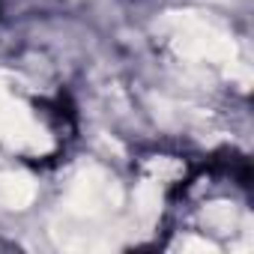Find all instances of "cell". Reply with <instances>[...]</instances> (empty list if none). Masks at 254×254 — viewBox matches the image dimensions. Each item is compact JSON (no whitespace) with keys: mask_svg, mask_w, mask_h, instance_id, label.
I'll use <instances>...</instances> for the list:
<instances>
[{"mask_svg":"<svg viewBox=\"0 0 254 254\" xmlns=\"http://www.w3.org/2000/svg\"><path fill=\"white\" fill-rule=\"evenodd\" d=\"M36 194V186L24 174H3L0 177V200L12 209H24Z\"/></svg>","mask_w":254,"mask_h":254,"instance_id":"6da1fadb","label":"cell"},{"mask_svg":"<svg viewBox=\"0 0 254 254\" xmlns=\"http://www.w3.org/2000/svg\"><path fill=\"white\" fill-rule=\"evenodd\" d=\"M135 197H138V212H141L144 218H153V215L162 209V206H159V203H162V194H159V186H153V183H144Z\"/></svg>","mask_w":254,"mask_h":254,"instance_id":"7a4b0ae2","label":"cell"},{"mask_svg":"<svg viewBox=\"0 0 254 254\" xmlns=\"http://www.w3.org/2000/svg\"><path fill=\"white\" fill-rule=\"evenodd\" d=\"M206 221L215 224V227H230V221H233V209H230L227 203H212V206L206 209Z\"/></svg>","mask_w":254,"mask_h":254,"instance_id":"3957f363","label":"cell"}]
</instances>
